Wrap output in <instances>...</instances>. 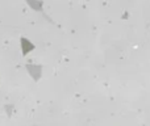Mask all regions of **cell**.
<instances>
[{"instance_id": "cell-1", "label": "cell", "mask_w": 150, "mask_h": 126, "mask_svg": "<svg viewBox=\"0 0 150 126\" xmlns=\"http://www.w3.org/2000/svg\"><path fill=\"white\" fill-rule=\"evenodd\" d=\"M20 49H21V53H23L24 57H26L29 53H32L36 49V45L29 38H26V37H20Z\"/></svg>"}, {"instance_id": "cell-2", "label": "cell", "mask_w": 150, "mask_h": 126, "mask_svg": "<svg viewBox=\"0 0 150 126\" xmlns=\"http://www.w3.org/2000/svg\"><path fill=\"white\" fill-rule=\"evenodd\" d=\"M26 70H28L29 75H30L34 80H38L40 77H41V72H42V66L41 64L29 63V64H26Z\"/></svg>"}, {"instance_id": "cell-3", "label": "cell", "mask_w": 150, "mask_h": 126, "mask_svg": "<svg viewBox=\"0 0 150 126\" xmlns=\"http://www.w3.org/2000/svg\"><path fill=\"white\" fill-rule=\"evenodd\" d=\"M25 3L34 12H44V1L42 0H25Z\"/></svg>"}, {"instance_id": "cell-4", "label": "cell", "mask_w": 150, "mask_h": 126, "mask_svg": "<svg viewBox=\"0 0 150 126\" xmlns=\"http://www.w3.org/2000/svg\"><path fill=\"white\" fill-rule=\"evenodd\" d=\"M87 1H88V0H87Z\"/></svg>"}]
</instances>
